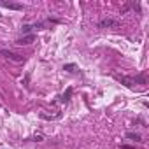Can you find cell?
<instances>
[{
	"mask_svg": "<svg viewBox=\"0 0 149 149\" xmlns=\"http://www.w3.org/2000/svg\"><path fill=\"white\" fill-rule=\"evenodd\" d=\"M116 79L119 83H123L125 86L128 88H133L135 84H146V77L144 76H139V77H126V76H116Z\"/></svg>",
	"mask_w": 149,
	"mask_h": 149,
	"instance_id": "cell-1",
	"label": "cell"
},
{
	"mask_svg": "<svg viewBox=\"0 0 149 149\" xmlns=\"http://www.w3.org/2000/svg\"><path fill=\"white\" fill-rule=\"evenodd\" d=\"M0 54L6 56V58L11 60V61H14V63H23V61H25V56H21V54H18V53H13V51H7V49L0 51Z\"/></svg>",
	"mask_w": 149,
	"mask_h": 149,
	"instance_id": "cell-2",
	"label": "cell"
},
{
	"mask_svg": "<svg viewBox=\"0 0 149 149\" xmlns=\"http://www.w3.org/2000/svg\"><path fill=\"white\" fill-rule=\"evenodd\" d=\"M118 26H119V21H116L112 18H107V19L100 21V28H118Z\"/></svg>",
	"mask_w": 149,
	"mask_h": 149,
	"instance_id": "cell-3",
	"label": "cell"
},
{
	"mask_svg": "<svg viewBox=\"0 0 149 149\" xmlns=\"http://www.w3.org/2000/svg\"><path fill=\"white\" fill-rule=\"evenodd\" d=\"M33 40H35V35H33V33H28V35L19 37V39L16 40V44H18V46H28V44H32Z\"/></svg>",
	"mask_w": 149,
	"mask_h": 149,
	"instance_id": "cell-4",
	"label": "cell"
},
{
	"mask_svg": "<svg viewBox=\"0 0 149 149\" xmlns=\"http://www.w3.org/2000/svg\"><path fill=\"white\" fill-rule=\"evenodd\" d=\"M2 6H4V7H7V9H14V11H21V9H23V6H21V4H11V2H2Z\"/></svg>",
	"mask_w": 149,
	"mask_h": 149,
	"instance_id": "cell-5",
	"label": "cell"
},
{
	"mask_svg": "<svg viewBox=\"0 0 149 149\" xmlns=\"http://www.w3.org/2000/svg\"><path fill=\"white\" fill-rule=\"evenodd\" d=\"M126 137H128V139H132V140H135V142H140V140H142V137H140L139 133H133V132H128V133H126Z\"/></svg>",
	"mask_w": 149,
	"mask_h": 149,
	"instance_id": "cell-6",
	"label": "cell"
},
{
	"mask_svg": "<svg viewBox=\"0 0 149 149\" xmlns=\"http://www.w3.org/2000/svg\"><path fill=\"white\" fill-rule=\"evenodd\" d=\"M70 95H72V90L68 88V90L63 93V97H61V102H68V100H70Z\"/></svg>",
	"mask_w": 149,
	"mask_h": 149,
	"instance_id": "cell-7",
	"label": "cell"
},
{
	"mask_svg": "<svg viewBox=\"0 0 149 149\" xmlns=\"http://www.w3.org/2000/svg\"><path fill=\"white\" fill-rule=\"evenodd\" d=\"M63 68H65V70H68V72H74V70H76V65H72V63H70V65H65Z\"/></svg>",
	"mask_w": 149,
	"mask_h": 149,
	"instance_id": "cell-8",
	"label": "cell"
},
{
	"mask_svg": "<svg viewBox=\"0 0 149 149\" xmlns=\"http://www.w3.org/2000/svg\"><path fill=\"white\" fill-rule=\"evenodd\" d=\"M42 139H44V137H42V135H35V137H33V140H37V142H40V140H42Z\"/></svg>",
	"mask_w": 149,
	"mask_h": 149,
	"instance_id": "cell-9",
	"label": "cell"
},
{
	"mask_svg": "<svg viewBox=\"0 0 149 149\" xmlns=\"http://www.w3.org/2000/svg\"><path fill=\"white\" fill-rule=\"evenodd\" d=\"M0 16H2V14H0Z\"/></svg>",
	"mask_w": 149,
	"mask_h": 149,
	"instance_id": "cell-10",
	"label": "cell"
}]
</instances>
